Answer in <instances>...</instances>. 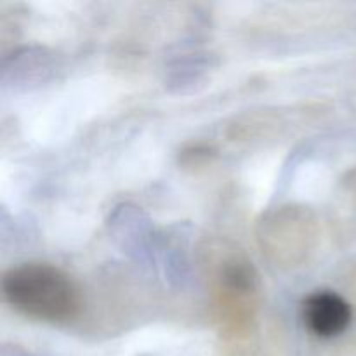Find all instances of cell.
Masks as SVG:
<instances>
[{"mask_svg": "<svg viewBox=\"0 0 356 356\" xmlns=\"http://www.w3.org/2000/svg\"><path fill=\"white\" fill-rule=\"evenodd\" d=\"M353 312L343 296L332 291H318L308 296L302 305V320L312 334L322 339L341 336L350 327Z\"/></svg>", "mask_w": 356, "mask_h": 356, "instance_id": "2", "label": "cell"}, {"mask_svg": "<svg viewBox=\"0 0 356 356\" xmlns=\"http://www.w3.org/2000/svg\"><path fill=\"white\" fill-rule=\"evenodd\" d=\"M6 301L30 318L61 323L75 318L80 296L75 284L51 264H21L2 282Z\"/></svg>", "mask_w": 356, "mask_h": 356, "instance_id": "1", "label": "cell"}]
</instances>
